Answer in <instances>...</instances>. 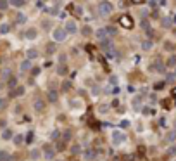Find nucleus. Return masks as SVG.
I'll return each instance as SVG.
<instances>
[{
    "label": "nucleus",
    "mask_w": 176,
    "mask_h": 161,
    "mask_svg": "<svg viewBox=\"0 0 176 161\" xmlns=\"http://www.w3.org/2000/svg\"><path fill=\"white\" fill-rule=\"evenodd\" d=\"M64 31L67 33V35H74V33H78V24H76L74 19H67V21L64 23Z\"/></svg>",
    "instance_id": "obj_4"
},
{
    "label": "nucleus",
    "mask_w": 176,
    "mask_h": 161,
    "mask_svg": "<svg viewBox=\"0 0 176 161\" xmlns=\"http://www.w3.org/2000/svg\"><path fill=\"white\" fill-rule=\"evenodd\" d=\"M93 37L98 40V42H102V40H105L107 38V33H105V28H98V30H95L93 31Z\"/></svg>",
    "instance_id": "obj_10"
},
{
    "label": "nucleus",
    "mask_w": 176,
    "mask_h": 161,
    "mask_svg": "<svg viewBox=\"0 0 176 161\" xmlns=\"http://www.w3.org/2000/svg\"><path fill=\"white\" fill-rule=\"evenodd\" d=\"M100 47H102V50L109 55V54H112L114 52V47H112V42L109 40V38H105V40H102L100 42Z\"/></svg>",
    "instance_id": "obj_6"
},
{
    "label": "nucleus",
    "mask_w": 176,
    "mask_h": 161,
    "mask_svg": "<svg viewBox=\"0 0 176 161\" xmlns=\"http://www.w3.org/2000/svg\"><path fill=\"white\" fill-rule=\"evenodd\" d=\"M98 113H100V114L107 113V106H100V109H98Z\"/></svg>",
    "instance_id": "obj_34"
},
{
    "label": "nucleus",
    "mask_w": 176,
    "mask_h": 161,
    "mask_svg": "<svg viewBox=\"0 0 176 161\" xmlns=\"http://www.w3.org/2000/svg\"><path fill=\"white\" fill-rule=\"evenodd\" d=\"M24 92H26V87L17 85L16 88L12 90V97H22V95H24Z\"/></svg>",
    "instance_id": "obj_13"
},
{
    "label": "nucleus",
    "mask_w": 176,
    "mask_h": 161,
    "mask_svg": "<svg viewBox=\"0 0 176 161\" xmlns=\"http://www.w3.org/2000/svg\"><path fill=\"white\" fill-rule=\"evenodd\" d=\"M12 137H14V134H12L11 128H5L2 132V140H12Z\"/></svg>",
    "instance_id": "obj_18"
},
{
    "label": "nucleus",
    "mask_w": 176,
    "mask_h": 161,
    "mask_svg": "<svg viewBox=\"0 0 176 161\" xmlns=\"http://www.w3.org/2000/svg\"><path fill=\"white\" fill-rule=\"evenodd\" d=\"M9 87H17V81H16V78H9Z\"/></svg>",
    "instance_id": "obj_33"
},
{
    "label": "nucleus",
    "mask_w": 176,
    "mask_h": 161,
    "mask_svg": "<svg viewBox=\"0 0 176 161\" xmlns=\"http://www.w3.org/2000/svg\"><path fill=\"white\" fill-rule=\"evenodd\" d=\"M43 156H45L47 159H52L53 156H55V149H53V147H45V151H43Z\"/></svg>",
    "instance_id": "obj_17"
},
{
    "label": "nucleus",
    "mask_w": 176,
    "mask_h": 161,
    "mask_svg": "<svg viewBox=\"0 0 176 161\" xmlns=\"http://www.w3.org/2000/svg\"><path fill=\"white\" fill-rule=\"evenodd\" d=\"M36 57H38V50H36V48H28V50H26V59L33 61V59H36Z\"/></svg>",
    "instance_id": "obj_16"
},
{
    "label": "nucleus",
    "mask_w": 176,
    "mask_h": 161,
    "mask_svg": "<svg viewBox=\"0 0 176 161\" xmlns=\"http://www.w3.org/2000/svg\"><path fill=\"white\" fill-rule=\"evenodd\" d=\"M50 161H62V159H50Z\"/></svg>",
    "instance_id": "obj_38"
},
{
    "label": "nucleus",
    "mask_w": 176,
    "mask_h": 161,
    "mask_svg": "<svg viewBox=\"0 0 176 161\" xmlns=\"http://www.w3.org/2000/svg\"><path fill=\"white\" fill-rule=\"evenodd\" d=\"M11 159V154H9V151L2 149L0 151V161H9Z\"/></svg>",
    "instance_id": "obj_22"
},
{
    "label": "nucleus",
    "mask_w": 176,
    "mask_h": 161,
    "mask_svg": "<svg viewBox=\"0 0 176 161\" xmlns=\"http://www.w3.org/2000/svg\"><path fill=\"white\" fill-rule=\"evenodd\" d=\"M47 99H48V102H57V99H59V92H57V90H48Z\"/></svg>",
    "instance_id": "obj_15"
},
{
    "label": "nucleus",
    "mask_w": 176,
    "mask_h": 161,
    "mask_svg": "<svg viewBox=\"0 0 176 161\" xmlns=\"http://www.w3.org/2000/svg\"><path fill=\"white\" fill-rule=\"evenodd\" d=\"M59 134H60L59 130H53V132H52V137H50V139H52V140H59Z\"/></svg>",
    "instance_id": "obj_30"
},
{
    "label": "nucleus",
    "mask_w": 176,
    "mask_h": 161,
    "mask_svg": "<svg viewBox=\"0 0 176 161\" xmlns=\"http://www.w3.org/2000/svg\"><path fill=\"white\" fill-rule=\"evenodd\" d=\"M9 9V2L7 0H0V11H7Z\"/></svg>",
    "instance_id": "obj_27"
},
{
    "label": "nucleus",
    "mask_w": 176,
    "mask_h": 161,
    "mask_svg": "<svg viewBox=\"0 0 176 161\" xmlns=\"http://www.w3.org/2000/svg\"><path fill=\"white\" fill-rule=\"evenodd\" d=\"M69 106L74 109V111H83V102L80 99H71L69 101Z\"/></svg>",
    "instance_id": "obj_11"
},
{
    "label": "nucleus",
    "mask_w": 176,
    "mask_h": 161,
    "mask_svg": "<svg viewBox=\"0 0 176 161\" xmlns=\"http://www.w3.org/2000/svg\"><path fill=\"white\" fill-rule=\"evenodd\" d=\"M98 92H100V88H98V87H93V88H91V95L93 97L98 95Z\"/></svg>",
    "instance_id": "obj_31"
},
{
    "label": "nucleus",
    "mask_w": 176,
    "mask_h": 161,
    "mask_svg": "<svg viewBox=\"0 0 176 161\" xmlns=\"http://www.w3.org/2000/svg\"><path fill=\"white\" fill-rule=\"evenodd\" d=\"M33 109H35V113H43L45 111V101L36 99V101L33 102Z\"/></svg>",
    "instance_id": "obj_9"
},
{
    "label": "nucleus",
    "mask_w": 176,
    "mask_h": 161,
    "mask_svg": "<svg viewBox=\"0 0 176 161\" xmlns=\"http://www.w3.org/2000/svg\"><path fill=\"white\" fill-rule=\"evenodd\" d=\"M47 52H48V54H53V52H55V45L48 43V45H47Z\"/></svg>",
    "instance_id": "obj_29"
},
{
    "label": "nucleus",
    "mask_w": 176,
    "mask_h": 161,
    "mask_svg": "<svg viewBox=\"0 0 176 161\" xmlns=\"http://www.w3.org/2000/svg\"><path fill=\"white\" fill-rule=\"evenodd\" d=\"M24 38H26V40H29V42H33V40H36L38 38V30L36 28H28L26 30V33H24Z\"/></svg>",
    "instance_id": "obj_7"
},
{
    "label": "nucleus",
    "mask_w": 176,
    "mask_h": 161,
    "mask_svg": "<svg viewBox=\"0 0 176 161\" xmlns=\"http://www.w3.org/2000/svg\"><path fill=\"white\" fill-rule=\"evenodd\" d=\"M81 156H83L85 161H95L97 159V151L95 149H85L81 152Z\"/></svg>",
    "instance_id": "obj_5"
},
{
    "label": "nucleus",
    "mask_w": 176,
    "mask_h": 161,
    "mask_svg": "<svg viewBox=\"0 0 176 161\" xmlns=\"http://www.w3.org/2000/svg\"><path fill=\"white\" fill-rule=\"evenodd\" d=\"M5 127V120H0V128H4Z\"/></svg>",
    "instance_id": "obj_37"
},
{
    "label": "nucleus",
    "mask_w": 176,
    "mask_h": 161,
    "mask_svg": "<svg viewBox=\"0 0 176 161\" xmlns=\"http://www.w3.org/2000/svg\"><path fill=\"white\" fill-rule=\"evenodd\" d=\"M81 33H83L85 37H90L91 33H93V30H91L90 26H85V28H83V30H81Z\"/></svg>",
    "instance_id": "obj_25"
},
{
    "label": "nucleus",
    "mask_w": 176,
    "mask_h": 161,
    "mask_svg": "<svg viewBox=\"0 0 176 161\" xmlns=\"http://www.w3.org/2000/svg\"><path fill=\"white\" fill-rule=\"evenodd\" d=\"M40 158H42V151L40 149H31L29 151V159L31 161H38Z\"/></svg>",
    "instance_id": "obj_14"
},
{
    "label": "nucleus",
    "mask_w": 176,
    "mask_h": 161,
    "mask_svg": "<svg viewBox=\"0 0 176 161\" xmlns=\"http://www.w3.org/2000/svg\"><path fill=\"white\" fill-rule=\"evenodd\" d=\"M142 48H143V50H150V48H152V42H150V40H145V42L142 43Z\"/></svg>",
    "instance_id": "obj_26"
},
{
    "label": "nucleus",
    "mask_w": 176,
    "mask_h": 161,
    "mask_svg": "<svg viewBox=\"0 0 176 161\" xmlns=\"http://www.w3.org/2000/svg\"><path fill=\"white\" fill-rule=\"evenodd\" d=\"M7 2H9V5L17 7V9H21V7L24 5V0H7Z\"/></svg>",
    "instance_id": "obj_21"
},
{
    "label": "nucleus",
    "mask_w": 176,
    "mask_h": 161,
    "mask_svg": "<svg viewBox=\"0 0 176 161\" xmlns=\"http://www.w3.org/2000/svg\"><path fill=\"white\" fill-rule=\"evenodd\" d=\"M16 23H17V24H21V26H22V24H26V23H28V16L24 14V12L19 11L16 14Z\"/></svg>",
    "instance_id": "obj_12"
},
{
    "label": "nucleus",
    "mask_w": 176,
    "mask_h": 161,
    "mask_svg": "<svg viewBox=\"0 0 176 161\" xmlns=\"http://www.w3.org/2000/svg\"><path fill=\"white\" fill-rule=\"evenodd\" d=\"M114 12V4L109 2V0H100L98 2V14L102 17H109Z\"/></svg>",
    "instance_id": "obj_1"
},
{
    "label": "nucleus",
    "mask_w": 176,
    "mask_h": 161,
    "mask_svg": "<svg viewBox=\"0 0 176 161\" xmlns=\"http://www.w3.org/2000/svg\"><path fill=\"white\" fill-rule=\"evenodd\" d=\"M50 35H52V40H53V42H57V43L64 42L66 38H67V33L64 31V28H60V26L53 28L52 31H50Z\"/></svg>",
    "instance_id": "obj_2"
},
{
    "label": "nucleus",
    "mask_w": 176,
    "mask_h": 161,
    "mask_svg": "<svg viewBox=\"0 0 176 161\" xmlns=\"http://www.w3.org/2000/svg\"><path fill=\"white\" fill-rule=\"evenodd\" d=\"M105 33L109 35V37H114V35L117 33V30L116 28H112V26H109V28H105Z\"/></svg>",
    "instance_id": "obj_24"
},
{
    "label": "nucleus",
    "mask_w": 176,
    "mask_h": 161,
    "mask_svg": "<svg viewBox=\"0 0 176 161\" xmlns=\"http://www.w3.org/2000/svg\"><path fill=\"white\" fill-rule=\"evenodd\" d=\"M12 142H14V145H21L22 142H24V137H22V134H16L14 137H12Z\"/></svg>",
    "instance_id": "obj_20"
},
{
    "label": "nucleus",
    "mask_w": 176,
    "mask_h": 161,
    "mask_svg": "<svg viewBox=\"0 0 176 161\" xmlns=\"http://www.w3.org/2000/svg\"><path fill=\"white\" fill-rule=\"evenodd\" d=\"M67 71H69V70H67V66H66V64H59L57 66V73H59V75H67Z\"/></svg>",
    "instance_id": "obj_23"
},
{
    "label": "nucleus",
    "mask_w": 176,
    "mask_h": 161,
    "mask_svg": "<svg viewBox=\"0 0 176 161\" xmlns=\"http://www.w3.org/2000/svg\"><path fill=\"white\" fill-rule=\"evenodd\" d=\"M66 59H67V57H66L64 54H60V55H59V61H60V64H62V63H64Z\"/></svg>",
    "instance_id": "obj_35"
},
{
    "label": "nucleus",
    "mask_w": 176,
    "mask_h": 161,
    "mask_svg": "<svg viewBox=\"0 0 176 161\" xmlns=\"http://www.w3.org/2000/svg\"><path fill=\"white\" fill-rule=\"evenodd\" d=\"M62 140H64V142H69L71 140V132H64V134H62Z\"/></svg>",
    "instance_id": "obj_28"
},
{
    "label": "nucleus",
    "mask_w": 176,
    "mask_h": 161,
    "mask_svg": "<svg viewBox=\"0 0 176 161\" xmlns=\"http://www.w3.org/2000/svg\"><path fill=\"white\" fill-rule=\"evenodd\" d=\"M73 152H74V154H78V152H80V145H74V147H73Z\"/></svg>",
    "instance_id": "obj_36"
},
{
    "label": "nucleus",
    "mask_w": 176,
    "mask_h": 161,
    "mask_svg": "<svg viewBox=\"0 0 176 161\" xmlns=\"http://www.w3.org/2000/svg\"><path fill=\"white\" fill-rule=\"evenodd\" d=\"M11 31V24L9 23H0V35H7Z\"/></svg>",
    "instance_id": "obj_19"
},
{
    "label": "nucleus",
    "mask_w": 176,
    "mask_h": 161,
    "mask_svg": "<svg viewBox=\"0 0 176 161\" xmlns=\"http://www.w3.org/2000/svg\"><path fill=\"white\" fill-rule=\"evenodd\" d=\"M111 140L114 145H121L123 142H126V135L121 130H112L111 132Z\"/></svg>",
    "instance_id": "obj_3"
},
{
    "label": "nucleus",
    "mask_w": 176,
    "mask_h": 161,
    "mask_svg": "<svg viewBox=\"0 0 176 161\" xmlns=\"http://www.w3.org/2000/svg\"><path fill=\"white\" fill-rule=\"evenodd\" d=\"M31 61L29 59H24V61H21V64H19V71L21 73H29L31 71Z\"/></svg>",
    "instance_id": "obj_8"
},
{
    "label": "nucleus",
    "mask_w": 176,
    "mask_h": 161,
    "mask_svg": "<svg viewBox=\"0 0 176 161\" xmlns=\"http://www.w3.org/2000/svg\"><path fill=\"white\" fill-rule=\"evenodd\" d=\"M31 73L33 75H40V73H42V68H31Z\"/></svg>",
    "instance_id": "obj_32"
}]
</instances>
